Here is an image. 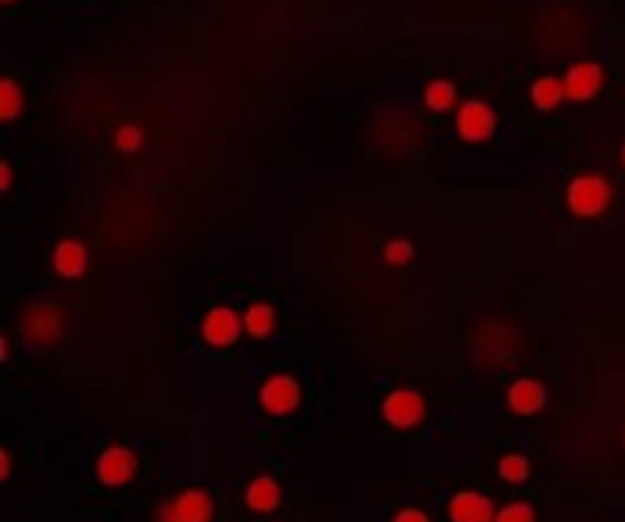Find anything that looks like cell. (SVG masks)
<instances>
[{"label":"cell","mask_w":625,"mask_h":522,"mask_svg":"<svg viewBox=\"0 0 625 522\" xmlns=\"http://www.w3.org/2000/svg\"><path fill=\"white\" fill-rule=\"evenodd\" d=\"M610 184L598 174H580V178L571 181L568 187V205L577 217H595L610 205Z\"/></svg>","instance_id":"6da1fadb"},{"label":"cell","mask_w":625,"mask_h":522,"mask_svg":"<svg viewBox=\"0 0 625 522\" xmlns=\"http://www.w3.org/2000/svg\"><path fill=\"white\" fill-rule=\"evenodd\" d=\"M214 501L205 489H186L159 507L156 522H211Z\"/></svg>","instance_id":"7a4b0ae2"},{"label":"cell","mask_w":625,"mask_h":522,"mask_svg":"<svg viewBox=\"0 0 625 522\" xmlns=\"http://www.w3.org/2000/svg\"><path fill=\"white\" fill-rule=\"evenodd\" d=\"M424 397L418 391H409V388H400V391H391L382 403V416L388 425L394 428H415L424 422Z\"/></svg>","instance_id":"3957f363"},{"label":"cell","mask_w":625,"mask_h":522,"mask_svg":"<svg viewBox=\"0 0 625 522\" xmlns=\"http://www.w3.org/2000/svg\"><path fill=\"white\" fill-rule=\"evenodd\" d=\"M98 480L104 486H125L138 474V458L129 446H107L98 455Z\"/></svg>","instance_id":"277c9868"},{"label":"cell","mask_w":625,"mask_h":522,"mask_svg":"<svg viewBox=\"0 0 625 522\" xmlns=\"http://www.w3.org/2000/svg\"><path fill=\"white\" fill-rule=\"evenodd\" d=\"M299 397L302 394H299L296 379H290L284 373L266 379L263 388H260V403H263V410L269 416H287V413H293L296 406H299Z\"/></svg>","instance_id":"5b68a950"},{"label":"cell","mask_w":625,"mask_h":522,"mask_svg":"<svg viewBox=\"0 0 625 522\" xmlns=\"http://www.w3.org/2000/svg\"><path fill=\"white\" fill-rule=\"evenodd\" d=\"M458 135L464 138V141H485L491 132H494V110L485 104V101H464L461 104V110H458Z\"/></svg>","instance_id":"8992f818"},{"label":"cell","mask_w":625,"mask_h":522,"mask_svg":"<svg viewBox=\"0 0 625 522\" xmlns=\"http://www.w3.org/2000/svg\"><path fill=\"white\" fill-rule=\"evenodd\" d=\"M61 330V315L55 306H46V303H37L28 309L25 321H22V336L31 339V345H46L58 336Z\"/></svg>","instance_id":"52a82bcc"},{"label":"cell","mask_w":625,"mask_h":522,"mask_svg":"<svg viewBox=\"0 0 625 522\" xmlns=\"http://www.w3.org/2000/svg\"><path fill=\"white\" fill-rule=\"evenodd\" d=\"M601 83H604L601 65H595V62H580V65H574V68L565 74V95H568L571 101H589V98L598 95Z\"/></svg>","instance_id":"ba28073f"},{"label":"cell","mask_w":625,"mask_h":522,"mask_svg":"<svg viewBox=\"0 0 625 522\" xmlns=\"http://www.w3.org/2000/svg\"><path fill=\"white\" fill-rule=\"evenodd\" d=\"M494 504L479 492H458L449 501V519L452 522H494Z\"/></svg>","instance_id":"9c48e42d"},{"label":"cell","mask_w":625,"mask_h":522,"mask_svg":"<svg viewBox=\"0 0 625 522\" xmlns=\"http://www.w3.org/2000/svg\"><path fill=\"white\" fill-rule=\"evenodd\" d=\"M241 333V318L229 309V306H217L208 312L205 324H202V336L211 345H232Z\"/></svg>","instance_id":"30bf717a"},{"label":"cell","mask_w":625,"mask_h":522,"mask_svg":"<svg viewBox=\"0 0 625 522\" xmlns=\"http://www.w3.org/2000/svg\"><path fill=\"white\" fill-rule=\"evenodd\" d=\"M52 263H55V272L61 278H80L89 266V251L83 242H74V239H65L55 245V254H52Z\"/></svg>","instance_id":"8fae6325"},{"label":"cell","mask_w":625,"mask_h":522,"mask_svg":"<svg viewBox=\"0 0 625 522\" xmlns=\"http://www.w3.org/2000/svg\"><path fill=\"white\" fill-rule=\"evenodd\" d=\"M507 403H510L513 413L531 416V413H537L540 406L546 403V388L540 382H534V379H519L507 391Z\"/></svg>","instance_id":"7c38bea8"},{"label":"cell","mask_w":625,"mask_h":522,"mask_svg":"<svg viewBox=\"0 0 625 522\" xmlns=\"http://www.w3.org/2000/svg\"><path fill=\"white\" fill-rule=\"evenodd\" d=\"M244 501H247L250 510H257V513H272L281 501V489L272 477H257L254 483L247 486Z\"/></svg>","instance_id":"4fadbf2b"},{"label":"cell","mask_w":625,"mask_h":522,"mask_svg":"<svg viewBox=\"0 0 625 522\" xmlns=\"http://www.w3.org/2000/svg\"><path fill=\"white\" fill-rule=\"evenodd\" d=\"M22 107H25V95H22L19 83L13 77H4L0 80V120L13 123L22 113Z\"/></svg>","instance_id":"5bb4252c"},{"label":"cell","mask_w":625,"mask_h":522,"mask_svg":"<svg viewBox=\"0 0 625 522\" xmlns=\"http://www.w3.org/2000/svg\"><path fill=\"white\" fill-rule=\"evenodd\" d=\"M561 98H568V95H565V83L555 80V77H540V80L531 86V101H534V107H540V110H552Z\"/></svg>","instance_id":"9a60e30c"},{"label":"cell","mask_w":625,"mask_h":522,"mask_svg":"<svg viewBox=\"0 0 625 522\" xmlns=\"http://www.w3.org/2000/svg\"><path fill=\"white\" fill-rule=\"evenodd\" d=\"M272 327H275V312H272V306L254 303V306H250V309L244 312V330H247L250 336L263 339V336L272 333Z\"/></svg>","instance_id":"2e32d148"},{"label":"cell","mask_w":625,"mask_h":522,"mask_svg":"<svg viewBox=\"0 0 625 522\" xmlns=\"http://www.w3.org/2000/svg\"><path fill=\"white\" fill-rule=\"evenodd\" d=\"M424 104L436 113H443L455 104V86L449 80H433L427 89H424Z\"/></svg>","instance_id":"e0dca14e"},{"label":"cell","mask_w":625,"mask_h":522,"mask_svg":"<svg viewBox=\"0 0 625 522\" xmlns=\"http://www.w3.org/2000/svg\"><path fill=\"white\" fill-rule=\"evenodd\" d=\"M497 471H500V477H504L507 483H525L528 474H531V464L522 455H504V458H500V464H497Z\"/></svg>","instance_id":"ac0fdd59"},{"label":"cell","mask_w":625,"mask_h":522,"mask_svg":"<svg viewBox=\"0 0 625 522\" xmlns=\"http://www.w3.org/2000/svg\"><path fill=\"white\" fill-rule=\"evenodd\" d=\"M494 522H534V510H531V504H507L504 510H500L497 516H494Z\"/></svg>","instance_id":"d6986e66"},{"label":"cell","mask_w":625,"mask_h":522,"mask_svg":"<svg viewBox=\"0 0 625 522\" xmlns=\"http://www.w3.org/2000/svg\"><path fill=\"white\" fill-rule=\"evenodd\" d=\"M116 147H119L122 153L138 150V147H141V129H138V126H122V129L116 132Z\"/></svg>","instance_id":"ffe728a7"},{"label":"cell","mask_w":625,"mask_h":522,"mask_svg":"<svg viewBox=\"0 0 625 522\" xmlns=\"http://www.w3.org/2000/svg\"><path fill=\"white\" fill-rule=\"evenodd\" d=\"M409 257H412V245H409L406 239H397V242H391V245L385 248V260H388L391 266H403Z\"/></svg>","instance_id":"44dd1931"},{"label":"cell","mask_w":625,"mask_h":522,"mask_svg":"<svg viewBox=\"0 0 625 522\" xmlns=\"http://www.w3.org/2000/svg\"><path fill=\"white\" fill-rule=\"evenodd\" d=\"M394 522H430V519H427V513H421L415 507H406L394 516Z\"/></svg>","instance_id":"7402d4cb"},{"label":"cell","mask_w":625,"mask_h":522,"mask_svg":"<svg viewBox=\"0 0 625 522\" xmlns=\"http://www.w3.org/2000/svg\"><path fill=\"white\" fill-rule=\"evenodd\" d=\"M0 477L10 480V449L0 452Z\"/></svg>","instance_id":"603a6c76"},{"label":"cell","mask_w":625,"mask_h":522,"mask_svg":"<svg viewBox=\"0 0 625 522\" xmlns=\"http://www.w3.org/2000/svg\"><path fill=\"white\" fill-rule=\"evenodd\" d=\"M0 178H4V193H7L13 187V168H10V162L0 165Z\"/></svg>","instance_id":"cb8c5ba5"},{"label":"cell","mask_w":625,"mask_h":522,"mask_svg":"<svg viewBox=\"0 0 625 522\" xmlns=\"http://www.w3.org/2000/svg\"><path fill=\"white\" fill-rule=\"evenodd\" d=\"M4 4H16V0H4Z\"/></svg>","instance_id":"d4e9b609"},{"label":"cell","mask_w":625,"mask_h":522,"mask_svg":"<svg viewBox=\"0 0 625 522\" xmlns=\"http://www.w3.org/2000/svg\"><path fill=\"white\" fill-rule=\"evenodd\" d=\"M622 162H625V147H622Z\"/></svg>","instance_id":"484cf974"}]
</instances>
